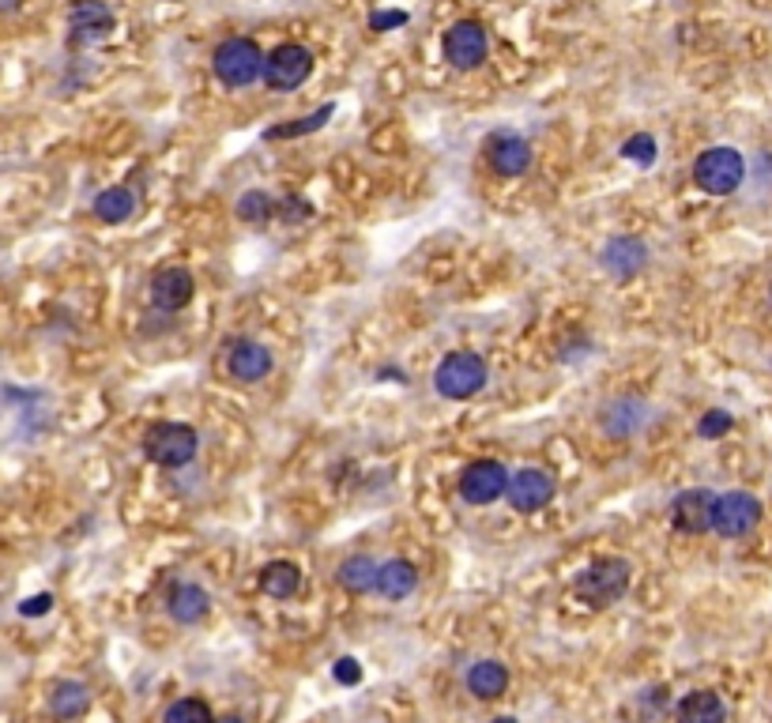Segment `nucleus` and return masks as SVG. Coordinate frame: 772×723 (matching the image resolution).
<instances>
[{"label": "nucleus", "mask_w": 772, "mask_h": 723, "mask_svg": "<svg viewBox=\"0 0 772 723\" xmlns=\"http://www.w3.org/2000/svg\"><path fill=\"white\" fill-rule=\"evenodd\" d=\"M629 580H634V566L626 558H600L577 572L573 592L588 607H611L629 592Z\"/></svg>", "instance_id": "f257e3e1"}, {"label": "nucleus", "mask_w": 772, "mask_h": 723, "mask_svg": "<svg viewBox=\"0 0 772 723\" xmlns=\"http://www.w3.org/2000/svg\"><path fill=\"white\" fill-rule=\"evenodd\" d=\"M200 448L197 430L186 422H155L144 437V456L159 467H186Z\"/></svg>", "instance_id": "f03ea898"}, {"label": "nucleus", "mask_w": 772, "mask_h": 723, "mask_svg": "<svg viewBox=\"0 0 772 723\" xmlns=\"http://www.w3.org/2000/svg\"><path fill=\"white\" fill-rule=\"evenodd\" d=\"M486 385V362L471 351H452L441 358V366L434 369V388L445 400H471Z\"/></svg>", "instance_id": "7ed1b4c3"}, {"label": "nucleus", "mask_w": 772, "mask_h": 723, "mask_svg": "<svg viewBox=\"0 0 772 723\" xmlns=\"http://www.w3.org/2000/svg\"><path fill=\"white\" fill-rule=\"evenodd\" d=\"M265 53L253 38H226L223 46L215 49L212 65H215V76L223 79L226 87H249L253 79L265 76Z\"/></svg>", "instance_id": "20e7f679"}, {"label": "nucleus", "mask_w": 772, "mask_h": 723, "mask_svg": "<svg viewBox=\"0 0 772 723\" xmlns=\"http://www.w3.org/2000/svg\"><path fill=\"white\" fill-rule=\"evenodd\" d=\"M746 178V158L735 147H708L693 166V181L713 197H731Z\"/></svg>", "instance_id": "39448f33"}, {"label": "nucleus", "mask_w": 772, "mask_h": 723, "mask_svg": "<svg viewBox=\"0 0 772 723\" xmlns=\"http://www.w3.org/2000/svg\"><path fill=\"white\" fill-rule=\"evenodd\" d=\"M313 73V53L298 42H287V46H276L265 60V84L268 91H298V87L310 79Z\"/></svg>", "instance_id": "423d86ee"}, {"label": "nucleus", "mask_w": 772, "mask_h": 723, "mask_svg": "<svg viewBox=\"0 0 772 723\" xmlns=\"http://www.w3.org/2000/svg\"><path fill=\"white\" fill-rule=\"evenodd\" d=\"M758 524H761V501L753 498V493L731 490L716 501L713 532L724 535V540H742V535H750Z\"/></svg>", "instance_id": "0eeeda50"}, {"label": "nucleus", "mask_w": 772, "mask_h": 723, "mask_svg": "<svg viewBox=\"0 0 772 723\" xmlns=\"http://www.w3.org/2000/svg\"><path fill=\"white\" fill-rule=\"evenodd\" d=\"M505 490H508V471L497 460H475L463 467L460 493L468 505H490V501L505 498Z\"/></svg>", "instance_id": "6e6552de"}, {"label": "nucleus", "mask_w": 772, "mask_h": 723, "mask_svg": "<svg viewBox=\"0 0 772 723\" xmlns=\"http://www.w3.org/2000/svg\"><path fill=\"white\" fill-rule=\"evenodd\" d=\"M445 60H449L452 68H460V73L479 68L482 60H486V31H482L475 20L449 26V34H445Z\"/></svg>", "instance_id": "1a4fd4ad"}, {"label": "nucleus", "mask_w": 772, "mask_h": 723, "mask_svg": "<svg viewBox=\"0 0 772 723\" xmlns=\"http://www.w3.org/2000/svg\"><path fill=\"white\" fill-rule=\"evenodd\" d=\"M508 505L516 513H539L542 505H550L555 498V479L539 467H524V471L508 475V490H505Z\"/></svg>", "instance_id": "9d476101"}, {"label": "nucleus", "mask_w": 772, "mask_h": 723, "mask_svg": "<svg viewBox=\"0 0 772 723\" xmlns=\"http://www.w3.org/2000/svg\"><path fill=\"white\" fill-rule=\"evenodd\" d=\"M716 493L713 490H682L671 505V520L679 532L686 535H701V532H713V520H716Z\"/></svg>", "instance_id": "9b49d317"}, {"label": "nucleus", "mask_w": 772, "mask_h": 723, "mask_svg": "<svg viewBox=\"0 0 772 723\" xmlns=\"http://www.w3.org/2000/svg\"><path fill=\"white\" fill-rule=\"evenodd\" d=\"M486 163L494 166V174H502V178H521L532 166L528 140L516 136V132H494V136L486 140Z\"/></svg>", "instance_id": "f8f14e48"}, {"label": "nucleus", "mask_w": 772, "mask_h": 723, "mask_svg": "<svg viewBox=\"0 0 772 723\" xmlns=\"http://www.w3.org/2000/svg\"><path fill=\"white\" fill-rule=\"evenodd\" d=\"M271 366H276V358H271V351L265 343H253V340H238L231 351H226V369H231L234 381H265L271 374Z\"/></svg>", "instance_id": "ddd939ff"}, {"label": "nucleus", "mask_w": 772, "mask_h": 723, "mask_svg": "<svg viewBox=\"0 0 772 723\" xmlns=\"http://www.w3.org/2000/svg\"><path fill=\"white\" fill-rule=\"evenodd\" d=\"M192 290H197V283H192L189 268H163L152 279V302L163 313H178L192 302Z\"/></svg>", "instance_id": "4468645a"}, {"label": "nucleus", "mask_w": 772, "mask_h": 723, "mask_svg": "<svg viewBox=\"0 0 772 723\" xmlns=\"http://www.w3.org/2000/svg\"><path fill=\"white\" fill-rule=\"evenodd\" d=\"M68 31L72 42H99L113 31V12L102 0H76L68 12Z\"/></svg>", "instance_id": "2eb2a0df"}, {"label": "nucleus", "mask_w": 772, "mask_h": 723, "mask_svg": "<svg viewBox=\"0 0 772 723\" xmlns=\"http://www.w3.org/2000/svg\"><path fill=\"white\" fill-rule=\"evenodd\" d=\"M674 716H679V723H727V704L713 690H697L679 701Z\"/></svg>", "instance_id": "dca6fc26"}, {"label": "nucleus", "mask_w": 772, "mask_h": 723, "mask_svg": "<svg viewBox=\"0 0 772 723\" xmlns=\"http://www.w3.org/2000/svg\"><path fill=\"white\" fill-rule=\"evenodd\" d=\"M415 588H418V572L403 558L384 561L381 572H377V592H381L384 599H407Z\"/></svg>", "instance_id": "f3484780"}, {"label": "nucleus", "mask_w": 772, "mask_h": 723, "mask_svg": "<svg viewBox=\"0 0 772 723\" xmlns=\"http://www.w3.org/2000/svg\"><path fill=\"white\" fill-rule=\"evenodd\" d=\"M648 253L637 237H614V242L603 249V264L614 271V276H634V271L645 268Z\"/></svg>", "instance_id": "a211bd4d"}, {"label": "nucleus", "mask_w": 772, "mask_h": 723, "mask_svg": "<svg viewBox=\"0 0 772 723\" xmlns=\"http://www.w3.org/2000/svg\"><path fill=\"white\" fill-rule=\"evenodd\" d=\"M468 690L482 701L502 698V693L508 690V671L497 664V659H482V664H475L468 671Z\"/></svg>", "instance_id": "6ab92c4d"}, {"label": "nucleus", "mask_w": 772, "mask_h": 723, "mask_svg": "<svg viewBox=\"0 0 772 723\" xmlns=\"http://www.w3.org/2000/svg\"><path fill=\"white\" fill-rule=\"evenodd\" d=\"M208 607H212V599H208V592L200 585H178L170 592V614L178 622H186V625L204 619Z\"/></svg>", "instance_id": "aec40b11"}, {"label": "nucleus", "mask_w": 772, "mask_h": 723, "mask_svg": "<svg viewBox=\"0 0 772 723\" xmlns=\"http://www.w3.org/2000/svg\"><path fill=\"white\" fill-rule=\"evenodd\" d=\"M377 566L373 558H366V554H358V558H347L344 566H339V585L347 588L350 596H366V592H377Z\"/></svg>", "instance_id": "412c9836"}, {"label": "nucleus", "mask_w": 772, "mask_h": 723, "mask_svg": "<svg viewBox=\"0 0 772 723\" xmlns=\"http://www.w3.org/2000/svg\"><path fill=\"white\" fill-rule=\"evenodd\" d=\"M260 588H265L271 599H291L298 596V588H302V569H298L294 561H271V566H265Z\"/></svg>", "instance_id": "4be33fe9"}, {"label": "nucleus", "mask_w": 772, "mask_h": 723, "mask_svg": "<svg viewBox=\"0 0 772 723\" xmlns=\"http://www.w3.org/2000/svg\"><path fill=\"white\" fill-rule=\"evenodd\" d=\"M133 211H136V197H133V189H125V185L94 197V215H99L102 223H125Z\"/></svg>", "instance_id": "5701e85b"}, {"label": "nucleus", "mask_w": 772, "mask_h": 723, "mask_svg": "<svg viewBox=\"0 0 772 723\" xmlns=\"http://www.w3.org/2000/svg\"><path fill=\"white\" fill-rule=\"evenodd\" d=\"M87 704H91V693H87L83 682H60L49 698V709H54L57 720H80Z\"/></svg>", "instance_id": "b1692460"}, {"label": "nucleus", "mask_w": 772, "mask_h": 723, "mask_svg": "<svg viewBox=\"0 0 772 723\" xmlns=\"http://www.w3.org/2000/svg\"><path fill=\"white\" fill-rule=\"evenodd\" d=\"M163 723H215V720H212V709H208L204 701L181 698V701H174L170 709H166Z\"/></svg>", "instance_id": "393cba45"}, {"label": "nucleus", "mask_w": 772, "mask_h": 723, "mask_svg": "<svg viewBox=\"0 0 772 723\" xmlns=\"http://www.w3.org/2000/svg\"><path fill=\"white\" fill-rule=\"evenodd\" d=\"M271 211H276V200L268 192H245L238 200V215L245 223H265V219H271Z\"/></svg>", "instance_id": "a878e982"}, {"label": "nucleus", "mask_w": 772, "mask_h": 723, "mask_svg": "<svg viewBox=\"0 0 772 723\" xmlns=\"http://www.w3.org/2000/svg\"><path fill=\"white\" fill-rule=\"evenodd\" d=\"M332 118V105H321L317 113H310V118H302V121H294V125H279V129H271L268 132V140H291V136H305V132H317L324 121Z\"/></svg>", "instance_id": "bb28decb"}, {"label": "nucleus", "mask_w": 772, "mask_h": 723, "mask_svg": "<svg viewBox=\"0 0 772 723\" xmlns=\"http://www.w3.org/2000/svg\"><path fill=\"white\" fill-rule=\"evenodd\" d=\"M622 155L634 158V163H640V166H648L656 158V140L648 136V132H640V136H629L626 144H622Z\"/></svg>", "instance_id": "cd10ccee"}, {"label": "nucleus", "mask_w": 772, "mask_h": 723, "mask_svg": "<svg viewBox=\"0 0 772 723\" xmlns=\"http://www.w3.org/2000/svg\"><path fill=\"white\" fill-rule=\"evenodd\" d=\"M697 430H701V437H708V441H713V437H724L727 430H731V414H727V411H708L705 419H701Z\"/></svg>", "instance_id": "c85d7f7f"}, {"label": "nucleus", "mask_w": 772, "mask_h": 723, "mask_svg": "<svg viewBox=\"0 0 772 723\" xmlns=\"http://www.w3.org/2000/svg\"><path fill=\"white\" fill-rule=\"evenodd\" d=\"M336 678L344 686H355V682H362V667H358L355 659H339V664H336Z\"/></svg>", "instance_id": "c756f323"}, {"label": "nucleus", "mask_w": 772, "mask_h": 723, "mask_svg": "<svg viewBox=\"0 0 772 723\" xmlns=\"http://www.w3.org/2000/svg\"><path fill=\"white\" fill-rule=\"evenodd\" d=\"M49 607H54V596H46V592H42V596H31L27 603L20 607V614H27V619H34V614H46Z\"/></svg>", "instance_id": "7c9ffc66"}, {"label": "nucleus", "mask_w": 772, "mask_h": 723, "mask_svg": "<svg viewBox=\"0 0 772 723\" xmlns=\"http://www.w3.org/2000/svg\"><path fill=\"white\" fill-rule=\"evenodd\" d=\"M396 23H407V15H403V12H377L373 20H370L373 31H381V26H396Z\"/></svg>", "instance_id": "2f4dec72"}, {"label": "nucleus", "mask_w": 772, "mask_h": 723, "mask_svg": "<svg viewBox=\"0 0 772 723\" xmlns=\"http://www.w3.org/2000/svg\"><path fill=\"white\" fill-rule=\"evenodd\" d=\"M12 8H20V0H0V12H12Z\"/></svg>", "instance_id": "473e14b6"}, {"label": "nucleus", "mask_w": 772, "mask_h": 723, "mask_svg": "<svg viewBox=\"0 0 772 723\" xmlns=\"http://www.w3.org/2000/svg\"><path fill=\"white\" fill-rule=\"evenodd\" d=\"M494 723H516L513 716H502V720H494Z\"/></svg>", "instance_id": "72a5a7b5"}, {"label": "nucleus", "mask_w": 772, "mask_h": 723, "mask_svg": "<svg viewBox=\"0 0 772 723\" xmlns=\"http://www.w3.org/2000/svg\"><path fill=\"white\" fill-rule=\"evenodd\" d=\"M219 723H242V720H219Z\"/></svg>", "instance_id": "f704fd0d"}, {"label": "nucleus", "mask_w": 772, "mask_h": 723, "mask_svg": "<svg viewBox=\"0 0 772 723\" xmlns=\"http://www.w3.org/2000/svg\"><path fill=\"white\" fill-rule=\"evenodd\" d=\"M769 298H772V290H769Z\"/></svg>", "instance_id": "c9c22d12"}]
</instances>
